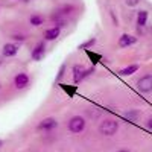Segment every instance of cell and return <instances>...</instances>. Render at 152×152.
Here are the masks:
<instances>
[{"label": "cell", "mask_w": 152, "mask_h": 152, "mask_svg": "<svg viewBox=\"0 0 152 152\" xmlns=\"http://www.w3.org/2000/svg\"><path fill=\"white\" fill-rule=\"evenodd\" d=\"M117 129H119V123H117V120H114V119H105L99 126V132L102 135H107V137L114 135L117 132Z\"/></svg>", "instance_id": "1"}, {"label": "cell", "mask_w": 152, "mask_h": 152, "mask_svg": "<svg viewBox=\"0 0 152 152\" xmlns=\"http://www.w3.org/2000/svg\"><path fill=\"white\" fill-rule=\"evenodd\" d=\"M94 72V67H91V69H85L84 66H81V64H76V66H73V82L75 84H79L81 81H84L85 78H88L91 73Z\"/></svg>", "instance_id": "2"}, {"label": "cell", "mask_w": 152, "mask_h": 152, "mask_svg": "<svg viewBox=\"0 0 152 152\" xmlns=\"http://www.w3.org/2000/svg\"><path fill=\"white\" fill-rule=\"evenodd\" d=\"M69 131L72 134H79L85 129V119L82 116H73L70 120H69Z\"/></svg>", "instance_id": "3"}, {"label": "cell", "mask_w": 152, "mask_h": 152, "mask_svg": "<svg viewBox=\"0 0 152 152\" xmlns=\"http://www.w3.org/2000/svg\"><path fill=\"white\" fill-rule=\"evenodd\" d=\"M137 90L140 93L152 91V75H145L137 81Z\"/></svg>", "instance_id": "4"}, {"label": "cell", "mask_w": 152, "mask_h": 152, "mask_svg": "<svg viewBox=\"0 0 152 152\" xmlns=\"http://www.w3.org/2000/svg\"><path fill=\"white\" fill-rule=\"evenodd\" d=\"M56 126H58L56 119H53V117H46V119H43L40 123H38L37 128L40 129V131H52V129L56 128Z\"/></svg>", "instance_id": "5"}, {"label": "cell", "mask_w": 152, "mask_h": 152, "mask_svg": "<svg viewBox=\"0 0 152 152\" xmlns=\"http://www.w3.org/2000/svg\"><path fill=\"white\" fill-rule=\"evenodd\" d=\"M46 55V43L41 41V43H38L34 49H32V53H31V58L34 61H41Z\"/></svg>", "instance_id": "6"}, {"label": "cell", "mask_w": 152, "mask_h": 152, "mask_svg": "<svg viewBox=\"0 0 152 152\" xmlns=\"http://www.w3.org/2000/svg\"><path fill=\"white\" fill-rule=\"evenodd\" d=\"M14 85L17 90H23V88H26L29 85V76L28 73H18L15 78H14Z\"/></svg>", "instance_id": "7"}, {"label": "cell", "mask_w": 152, "mask_h": 152, "mask_svg": "<svg viewBox=\"0 0 152 152\" xmlns=\"http://www.w3.org/2000/svg\"><path fill=\"white\" fill-rule=\"evenodd\" d=\"M18 53V46L15 43H6L2 47V56L5 58H12Z\"/></svg>", "instance_id": "8"}, {"label": "cell", "mask_w": 152, "mask_h": 152, "mask_svg": "<svg viewBox=\"0 0 152 152\" xmlns=\"http://www.w3.org/2000/svg\"><path fill=\"white\" fill-rule=\"evenodd\" d=\"M137 43V38L134 35H129V34H123L120 38H119V47H129L132 44Z\"/></svg>", "instance_id": "9"}, {"label": "cell", "mask_w": 152, "mask_h": 152, "mask_svg": "<svg viewBox=\"0 0 152 152\" xmlns=\"http://www.w3.org/2000/svg\"><path fill=\"white\" fill-rule=\"evenodd\" d=\"M59 35H61V28H58V26L49 28V29L44 32V40H46V41H55Z\"/></svg>", "instance_id": "10"}, {"label": "cell", "mask_w": 152, "mask_h": 152, "mask_svg": "<svg viewBox=\"0 0 152 152\" xmlns=\"http://www.w3.org/2000/svg\"><path fill=\"white\" fill-rule=\"evenodd\" d=\"M146 21H148V11H140L137 14V24L140 28H143L146 24Z\"/></svg>", "instance_id": "11"}, {"label": "cell", "mask_w": 152, "mask_h": 152, "mask_svg": "<svg viewBox=\"0 0 152 152\" xmlns=\"http://www.w3.org/2000/svg\"><path fill=\"white\" fill-rule=\"evenodd\" d=\"M29 23L32 24V26H41V24L44 23V18L40 14H32L31 18H29Z\"/></svg>", "instance_id": "12"}, {"label": "cell", "mask_w": 152, "mask_h": 152, "mask_svg": "<svg viewBox=\"0 0 152 152\" xmlns=\"http://www.w3.org/2000/svg\"><path fill=\"white\" fill-rule=\"evenodd\" d=\"M137 70H138V66H137V64H132V66H128V67L122 69V70L119 72V75H122V76H129V75L135 73Z\"/></svg>", "instance_id": "13"}, {"label": "cell", "mask_w": 152, "mask_h": 152, "mask_svg": "<svg viewBox=\"0 0 152 152\" xmlns=\"http://www.w3.org/2000/svg\"><path fill=\"white\" fill-rule=\"evenodd\" d=\"M94 44H96V38H94V37H91L88 41H84V43H81V44L78 46V49H79V50H87V49L93 47Z\"/></svg>", "instance_id": "14"}, {"label": "cell", "mask_w": 152, "mask_h": 152, "mask_svg": "<svg viewBox=\"0 0 152 152\" xmlns=\"http://www.w3.org/2000/svg\"><path fill=\"white\" fill-rule=\"evenodd\" d=\"M138 116H140V113L137 110H129L128 113H125V119H128L129 122H135L138 119Z\"/></svg>", "instance_id": "15"}, {"label": "cell", "mask_w": 152, "mask_h": 152, "mask_svg": "<svg viewBox=\"0 0 152 152\" xmlns=\"http://www.w3.org/2000/svg\"><path fill=\"white\" fill-rule=\"evenodd\" d=\"M64 73H66V64H61L59 72H58V75H56V82H58V81H61V78L64 76Z\"/></svg>", "instance_id": "16"}, {"label": "cell", "mask_w": 152, "mask_h": 152, "mask_svg": "<svg viewBox=\"0 0 152 152\" xmlns=\"http://www.w3.org/2000/svg\"><path fill=\"white\" fill-rule=\"evenodd\" d=\"M26 38H28V37H24V35H20V34H17V35H12V40H14V41H18V43H23V41H26Z\"/></svg>", "instance_id": "17"}, {"label": "cell", "mask_w": 152, "mask_h": 152, "mask_svg": "<svg viewBox=\"0 0 152 152\" xmlns=\"http://www.w3.org/2000/svg\"><path fill=\"white\" fill-rule=\"evenodd\" d=\"M125 3L128 6H131V8H134V6H137L138 3H140V0H125Z\"/></svg>", "instance_id": "18"}, {"label": "cell", "mask_w": 152, "mask_h": 152, "mask_svg": "<svg viewBox=\"0 0 152 152\" xmlns=\"http://www.w3.org/2000/svg\"><path fill=\"white\" fill-rule=\"evenodd\" d=\"M146 126H148V128H149V129H152V117H151V119L148 120V123H146Z\"/></svg>", "instance_id": "19"}, {"label": "cell", "mask_w": 152, "mask_h": 152, "mask_svg": "<svg viewBox=\"0 0 152 152\" xmlns=\"http://www.w3.org/2000/svg\"><path fill=\"white\" fill-rule=\"evenodd\" d=\"M116 152H129L128 149H119V151H116Z\"/></svg>", "instance_id": "20"}, {"label": "cell", "mask_w": 152, "mask_h": 152, "mask_svg": "<svg viewBox=\"0 0 152 152\" xmlns=\"http://www.w3.org/2000/svg\"><path fill=\"white\" fill-rule=\"evenodd\" d=\"M2 64H3V58L0 56V67H2Z\"/></svg>", "instance_id": "21"}, {"label": "cell", "mask_w": 152, "mask_h": 152, "mask_svg": "<svg viewBox=\"0 0 152 152\" xmlns=\"http://www.w3.org/2000/svg\"><path fill=\"white\" fill-rule=\"evenodd\" d=\"M20 2H26V3H28V2H29V0H20Z\"/></svg>", "instance_id": "22"}, {"label": "cell", "mask_w": 152, "mask_h": 152, "mask_svg": "<svg viewBox=\"0 0 152 152\" xmlns=\"http://www.w3.org/2000/svg\"><path fill=\"white\" fill-rule=\"evenodd\" d=\"M2 145H3V142H2V140H0V148H2Z\"/></svg>", "instance_id": "23"}, {"label": "cell", "mask_w": 152, "mask_h": 152, "mask_svg": "<svg viewBox=\"0 0 152 152\" xmlns=\"http://www.w3.org/2000/svg\"><path fill=\"white\" fill-rule=\"evenodd\" d=\"M151 32H152V28H151Z\"/></svg>", "instance_id": "24"}, {"label": "cell", "mask_w": 152, "mask_h": 152, "mask_svg": "<svg viewBox=\"0 0 152 152\" xmlns=\"http://www.w3.org/2000/svg\"><path fill=\"white\" fill-rule=\"evenodd\" d=\"M0 87H2V85H0Z\"/></svg>", "instance_id": "25"}]
</instances>
